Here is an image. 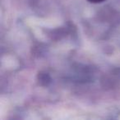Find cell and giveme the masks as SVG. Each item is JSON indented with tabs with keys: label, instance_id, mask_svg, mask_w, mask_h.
Listing matches in <instances>:
<instances>
[{
	"label": "cell",
	"instance_id": "cell-1",
	"mask_svg": "<svg viewBox=\"0 0 120 120\" xmlns=\"http://www.w3.org/2000/svg\"><path fill=\"white\" fill-rule=\"evenodd\" d=\"M88 2L91 3V4H100V3H103L106 0H87Z\"/></svg>",
	"mask_w": 120,
	"mask_h": 120
}]
</instances>
